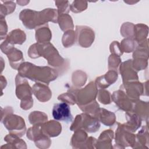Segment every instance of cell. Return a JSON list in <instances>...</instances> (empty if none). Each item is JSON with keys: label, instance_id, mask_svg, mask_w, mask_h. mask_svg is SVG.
I'll use <instances>...</instances> for the list:
<instances>
[{"label": "cell", "instance_id": "obj_35", "mask_svg": "<svg viewBox=\"0 0 149 149\" xmlns=\"http://www.w3.org/2000/svg\"><path fill=\"white\" fill-rule=\"evenodd\" d=\"M87 8V2L81 1H73L72 5L70 6V9L74 13H78L82 12L86 9Z\"/></svg>", "mask_w": 149, "mask_h": 149}, {"label": "cell", "instance_id": "obj_39", "mask_svg": "<svg viewBox=\"0 0 149 149\" xmlns=\"http://www.w3.org/2000/svg\"><path fill=\"white\" fill-rule=\"evenodd\" d=\"M110 51L113 54H115L118 56H120L122 55L123 52L121 50L120 44L118 41H113L110 45Z\"/></svg>", "mask_w": 149, "mask_h": 149}, {"label": "cell", "instance_id": "obj_8", "mask_svg": "<svg viewBox=\"0 0 149 149\" xmlns=\"http://www.w3.org/2000/svg\"><path fill=\"white\" fill-rule=\"evenodd\" d=\"M116 131L115 142L119 146L120 148H124L127 146H131L133 148V146L136 144V137L132 132L126 129L124 126L119 123Z\"/></svg>", "mask_w": 149, "mask_h": 149}, {"label": "cell", "instance_id": "obj_37", "mask_svg": "<svg viewBox=\"0 0 149 149\" xmlns=\"http://www.w3.org/2000/svg\"><path fill=\"white\" fill-rule=\"evenodd\" d=\"M121 62L120 56L115 54H111L108 59V69L116 70Z\"/></svg>", "mask_w": 149, "mask_h": 149}, {"label": "cell", "instance_id": "obj_18", "mask_svg": "<svg viewBox=\"0 0 149 149\" xmlns=\"http://www.w3.org/2000/svg\"><path fill=\"white\" fill-rule=\"evenodd\" d=\"M127 123L123 124L124 127L131 132H134L140 126L141 119L135 113L130 111L126 113Z\"/></svg>", "mask_w": 149, "mask_h": 149}, {"label": "cell", "instance_id": "obj_26", "mask_svg": "<svg viewBox=\"0 0 149 149\" xmlns=\"http://www.w3.org/2000/svg\"><path fill=\"white\" fill-rule=\"evenodd\" d=\"M58 22L60 28L63 31H68L73 30L74 26L73 20L70 15L66 13H62L58 15Z\"/></svg>", "mask_w": 149, "mask_h": 149}, {"label": "cell", "instance_id": "obj_36", "mask_svg": "<svg viewBox=\"0 0 149 149\" xmlns=\"http://www.w3.org/2000/svg\"><path fill=\"white\" fill-rule=\"evenodd\" d=\"M98 100L103 104H109L111 103V94L109 91L104 89H100L98 91Z\"/></svg>", "mask_w": 149, "mask_h": 149}, {"label": "cell", "instance_id": "obj_38", "mask_svg": "<svg viewBox=\"0 0 149 149\" xmlns=\"http://www.w3.org/2000/svg\"><path fill=\"white\" fill-rule=\"evenodd\" d=\"M55 4L58 7V15L62 14L63 13H68L70 9V5L69 1H55Z\"/></svg>", "mask_w": 149, "mask_h": 149}, {"label": "cell", "instance_id": "obj_34", "mask_svg": "<svg viewBox=\"0 0 149 149\" xmlns=\"http://www.w3.org/2000/svg\"><path fill=\"white\" fill-rule=\"evenodd\" d=\"M136 140L137 143L136 144L143 145V147H145V145L147 144L145 141L148 142V129L147 127H143L141 130L137 134Z\"/></svg>", "mask_w": 149, "mask_h": 149}, {"label": "cell", "instance_id": "obj_3", "mask_svg": "<svg viewBox=\"0 0 149 149\" xmlns=\"http://www.w3.org/2000/svg\"><path fill=\"white\" fill-rule=\"evenodd\" d=\"M16 95L17 98L22 100L21 108L24 110L29 109L33 105V100L31 97L32 88L26 78L19 74L16 77Z\"/></svg>", "mask_w": 149, "mask_h": 149}, {"label": "cell", "instance_id": "obj_33", "mask_svg": "<svg viewBox=\"0 0 149 149\" xmlns=\"http://www.w3.org/2000/svg\"><path fill=\"white\" fill-rule=\"evenodd\" d=\"M74 33L72 30L65 32L62 38V44L65 47H71L74 44L75 40Z\"/></svg>", "mask_w": 149, "mask_h": 149}, {"label": "cell", "instance_id": "obj_27", "mask_svg": "<svg viewBox=\"0 0 149 149\" xmlns=\"http://www.w3.org/2000/svg\"><path fill=\"white\" fill-rule=\"evenodd\" d=\"M47 115L40 111H34L30 113L29 116L30 123L33 125L44 123L47 121Z\"/></svg>", "mask_w": 149, "mask_h": 149}, {"label": "cell", "instance_id": "obj_16", "mask_svg": "<svg viewBox=\"0 0 149 149\" xmlns=\"http://www.w3.org/2000/svg\"><path fill=\"white\" fill-rule=\"evenodd\" d=\"M41 129L42 132L48 137L58 136L61 132V125L55 120H49L41 124Z\"/></svg>", "mask_w": 149, "mask_h": 149}, {"label": "cell", "instance_id": "obj_28", "mask_svg": "<svg viewBox=\"0 0 149 149\" xmlns=\"http://www.w3.org/2000/svg\"><path fill=\"white\" fill-rule=\"evenodd\" d=\"M5 141H6V142H8L10 146H11V148L12 147V145L13 148H16L15 145H17V148H26V143L22 140V139H20L19 137L10 133L9 134H8L5 138H4Z\"/></svg>", "mask_w": 149, "mask_h": 149}, {"label": "cell", "instance_id": "obj_21", "mask_svg": "<svg viewBox=\"0 0 149 149\" xmlns=\"http://www.w3.org/2000/svg\"><path fill=\"white\" fill-rule=\"evenodd\" d=\"M26 36L24 32L20 29H16L10 31L6 37L5 40L13 44H22L26 40Z\"/></svg>", "mask_w": 149, "mask_h": 149}, {"label": "cell", "instance_id": "obj_4", "mask_svg": "<svg viewBox=\"0 0 149 149\" xmlns=\"http://www.w3.org/2000/svg\"><path fill=\"white\" fill-rule=\"evenodd\" d=\"M100 127L99 120L96 117L85 113L76 116L70 129L72 131H75L83 129L88 133H94L99 129Z\"/></svg>", "mask_w": 149, "mask_h": 149}, {"label": "cell", "instance_id": "obj_1", "mask_svg": "<svg viewBox=\"0 0 149 149\" xmlns=\"http://www.w3.org/2000/svg\"><path fill=\"white\" fill-rule=\"evenodd\" d=\"M19 74L37 83L48 84L58 77V72L48 66H39L30 62H23L18 68Z\"/></svg>", "mask_w": 149, "mask_h": 149}, {"label": "cell", "instance_id": "obj_5", "mask_svg": "<svg viewBox=\"0 0 149 149\" xmlns=\"http://www.w3.org/2000/svg\"><path fill=\"white\" fill-rule=\"evenodd\" d=\"M12 113V112H10L5 114L4 116L2 117V118L3 117L4 118L1 121L3 122L5 127L10 132V133L22 137L26 132L24 120L21 116Z\"/></svg>", "mask_w": 149, "mask_h": 149}, {"label": "cell", "instance_id": "obj_6", "mask_svg": "<svg viewBox=\"0 0 149 149\" xmlns=\"http://www.w3.org/2000/svg\"><path fill=\"white\" fill-rule=\"evenodd\" d=\"M98 90L95 83L91 81L84 88L81 89L75 88L76 104L79 107L88 104L95 100Z\"/></svg>", "mask_w": 149, "mask_h": 149}, {"label": "cell", "instance_id": "obj_23", "mask_svg": "<svg viewBox=\"0 0 149 149\" xmlns=\"http://www.w3.org/2000/svg\"><path fill=\"white\" fill-rule=\"evenodd\" d=\"M51 31L48 25L41 26L36 29V39L38 43L48 42L51 39Z\"/></svg>", "mask_w": 149, "mask_h": 149}, {"label": "cell", "instance_id": "obj_22", "mask_svg": "<svg viewBox=\"0 0 149 149\" xmlns=\"http://www.w3.org/2000/svg\"><path fill=\"white\" fill-rule=\"evenodd\" d=\"M113 137V132L112 130H105L102 132L96 142V148H98L100 145H102V148H112L111 146V142Z\"/></svg>", "mask_w": 149, "mask_h": 149}, {"label": "cell", "instance_id": "obj_31", "mask_svg": "<svg viewBox=\"0 0 149 149\" xmlns=\"http://www.w3.org/2000/svg\"><path fill=\"white\" fill-rule=\"evenodd\" d=\"M4 4H1V19H4L6 15L12 13L15 9V3L12 1L3 2Z\"/></svg>", "mask_w": 149, "mask_h": 149}, {"label": "cell", "instance_id": "obj_40", "mask_svg": "<svg viewBox=\"0 0 149 149\" xmlns=\"http://www.w3.org/2000/svg\"><path fill=\"white\" fill-rule=\"evenodd\" d=\"M7 25L5 22V20L3 19H1V40L3 39V37H6V35L7 33Z\"/></svg>", "mask_w": 149, "mask_h": 149}, {"label": "cell", "instance_id": "obj_2", "mask_svg": "<svg viewBox=\"0 0 149 149\" xmlns=\"http://www.w3.org/2000/svg\"><path fill=\"white\" fill-rule=\"evenodd\" d=\"M28 54L31 58L44 57L48 61L49 65L55 68L62 66L65 62V59L60 56L57 49L49 42L34 44L30 46Z\"/></svg>", "mask_w": 149, "mask_h": 149}, {"label": "cell", "instance_id": "obj_13", "mask_svg": "<svg viewBox=\"0 0 149 149\" xmlns=\"http://www.w3.org/2000/svg\"><path fill=\"white\" fill-rule=\"evenodd\" d=\"M132 61L129 59L120 64L119 71L122 77L123 83L138 80L137 72L132 66Z\"/></svg>", "mask_w": 149, "mask_h": 149}, {"label": "cell", "instance_id": "obj_30", "mask_svg": "<svg viewBox=\"0 0 149 149\" xmlns=\"http://www.w3.org/2000/svg\"><path fill=\"white\" fill-rule=\"evenodd\" d=\"M58 99L60 101H63L67 104L70 105H74L76 103V95H75V88H70L69 90V92L62 94L58 96Z\"/></svg>", "mask_w": 149, "mask_h": 149}, {"label": "cell", "instance_id": "obj_20", "mask_svg": "<svg viewBox=\"0 0 149 149\" xmlns=\"http://www.w3.org/2000/svg\"><path fill=\"white\" fill-rule=\"evenodd\" d=\"M6 55H7L11 67L15 69H18L24 61L21 51L14 47L12 48Z\"/></svg>", "mask_w": 149, "mask_h": 149}, {"label": "cell", "instance_id": "obj_10", "mask_svg": "<svg viewBox=\"0 0 149 149\" xmlns=\"http://www.w3.org/2000/svg\"><path fill=\"white\" fill-rule=\"evenodd\" d=\"M52 116L55 120L65 122L68 123L71 122L73 119L69 106L64 102L55 104L54 105Z\"/></svg>", "mask_w": 149, "mask_h": 149}, {"label": "cell", "instance_id": "obj_15", "mask_svg": "<svg viewBox=\"0 0 149 149\" xmlns=\"http://www.w3.org/2000/svg\"><path fill=\"white\" fill-rule=\"evenodd\" d=\"M33 93L41 102H46L50 100L52 93L47 84L37 83L32 88Z\"/></svg>", "mask_w": 149, "mask_h": 149}, {"label": "cell", "instance_id": "obj_9", "mask_svg": "<svg viewBox=\"0 0 149 149\" xmlns=\"http://www.w3.org/2000/svg\"><path fill=\"white\" fill-rule=\"evenodd\" d=\"M76 36L78 44L82 47H89L94 41V32L87 26H76Z\"/></svg>", "mask_w": 149, "mask_h": 149}, {"label": "cell", "instance_id": "obj_12", "mask_svg": "<svg viewBox=\"0 0 149 149\" xmlns=\"http://www.w3.org/2000/svg\"><path fill=\"white\" fill-rule=\"evenodd\" d=\"M112 100L117 107L123 111L126 112L132 111L133 102L122 90H119L113 93L111 96Z\"/></svg>", "mask_w": 149, "mask_h": 149}, {"label": "cell", "instance_id": "obj_19", "mask_svg": "<svg viewBox=\"0 0 149 149\" xmlns=\"http://www.w3.org/2000/svg\"><path fill=\"white\" fill-rule=\"evenodd\" d=\"M87 139V134L84 130H76L72 137L70 142L71 146L73 148H84Z\"/></svg>", "mask_w": 149, "mask_h": 149}, {"label": "cell", "instance_id": "obj_32", "mask_svg": "<svg viewBox=\"0 0 149 149\" xmlns=\"http://www.w3.org/2000/svg\"><path fill=\"white\" fill-rule=\"evenodd\" d=\"M120 47L123 52H126L129 53L135 49L136 41L132 38H126L122 41Z\"/></svg>", "mask_w": 149, "mask_h": 149}, {"label": "cell", "instance_id": "obj_29", "mask_svg": "<svg viewBox=\"0 0 149 149\" xmlns=\"http://www.w3.org/2000/svg\"><path fill=\"white\" fill-rule=\"evenodd\" d=\"M87 80L86 74L80 70H77L73 73L72 82L73 84L77 87H81L83 86Z\"/></svg>", "mask_w": 149, "mask_h": 149}, {"label": "cell", "instance_id": "obj_25", "mask_svg": "<svg viewBox=\"0 0 149 149\" xmlns=\"http://www.w3.org/2000/svg\"><path fill=\"white\" fill-rule=\"evenodd\" d=\"M135 104L133 106L132 112L136 113L141 119H146L148 118V102L142 101L137 100L136 101Z\"/></svg>", "mask_w": 149, "mask_h": 149}, {"label": "cell", "instance_id": "obj_14", "mask_svg": "<svg viewBox=\"0 0 149 149\" xmlns=\"http://www.w3.org/2000/svg\"><path fill=\"white\" fill-rule=\"evenodd\" d=\"M118 78V73L116 70H109L105 75L96 79L95 84L97 88L105 89L112 84Z\"/></svg>", "mask_w": 149, "mask_h": 149}, {"label": "cell", "instance_id": "obj_7", "mask_svg": "<svg viewBox=\"0 0 149 149\" xmlns=\"http://www.w3.org/2000/svg\"><path fill=\"white\" fill-rule=\"evenodd\" d=\"M27 137L34 141L36 146L40 148H48L51 143L48 136L42 132L41 124L33 125L29 128L27 132Z\"/></svg>", "mask_w": 149, "mask_h": 149}, {"label": "cell", "instance_id": "obj_24", "mask_svg": "<svg viewBox=\"0 0 149 149\" xmlns=\"http://www.w3.org/2000/svg\"><path fill=\"white\" fill-rule=\"evenodd\" d=\"M148 34V27L143 24L134 25L133 40L140 44L145 41Z\"/></svg>", "mask_w": 149, "mask_h": 149}, {"label": "cell", "instance_id": "obj_11", "mask_svg": "<svg viewBox=\"0 0 149 149\" xmlns=\"http://www.w3.org/2000/svg\"><path fill=\"white\" fill-rule=\"evenodd\" d=\"M120 88H124L126 94L133 102L139 100V97L143 94L144 85L138 81H129L123 83Z\"/></svg>", "mask_w": 149, "mask_h": 149}, {"label": "cell", "instance_id": "obj_17", "mask_svg": "<svg viewBox=\"0 0 149 149\" xmlns=\"http://www.w3.org/2000/svg\"><path fill=\"white\" fill-rule=\"evenodd\" d=\"M95 117H96L102 123L107 126L113 125L116 120L115 113L104 108H99L95 115Z\"/></svg>", "mask_w": 149, "mask_h": 149}]
</instances>
